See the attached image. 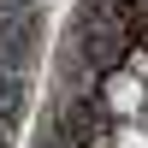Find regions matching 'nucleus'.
<instances>
[{
  "mask_svg": "<svg viewBox=\"0 0 148 148\" xmlns=\"http://www.w3.org/2000/svg\"><path fill=\"white\" fill-rule=\"evenodd\" d=\"M42 0H0V65H18V47L30 53V30Z\"/></svg>",
  "mask_w": 148,
  "mask_h": 148,
  "instance_id": "obj_1",
  "label": "nucleus"
}]
</instances>
